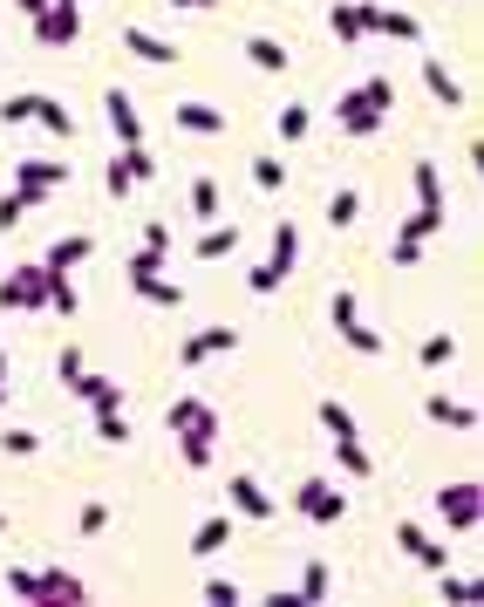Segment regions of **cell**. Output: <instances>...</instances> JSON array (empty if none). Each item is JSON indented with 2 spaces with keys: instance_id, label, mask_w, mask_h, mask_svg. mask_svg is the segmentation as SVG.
Segmentation results:
<instances>
[{
  "instance_id": "11a10c76",
  "label": "cell",
  "mask_w": 484,
  "mask_h": 607,
  "mask_svg": "<svg viewBox=\"0 0 484 607\" xmlns=\"http://www.w3.org/2000/svg\"><path fill=\"white\" fill-rule=\"evenodd\" d=\"M205 601H212V607H232V601H239V587H232V580H205Z\"/></svg>"
},
{
  "instance_id": "db71d44e",
  "label": "cell",
  "mask_w": 484,
  "mask_h": 607,
  "mask_svg": "<svg viewBox=\"0 0 484 607\" xmlns=\"http://www.w3.org/2000/svg\"><path fill=\"white\" fill-rule=\"evenodd\" d=\"M144 246H150V253H171V226H164V219H150V226H144Z\"/></svg>"
},
{
  "instance_id": "603a6c76",
  "label": "cell",
  "mask_w": 484,
  "mask_h": 607,
  "mask_svg": "<svg viewBox=\"0 0 484 607\" xmlns=\"http://www.w3.org/2000/svg\"><path fill=\"white\" fill-rule=\"evenodd\" d=\"M328 28H335L341 41H362L369 35V28H362V0H335V7H328Z\"/></svg>"
},
{
  "instance_id": "680465c9",
  "label": "cell",
  "mask_w": 484,
  "mask_h": 607,
  "mask_svg": "<svg viewBox=\"0 0 484 607\" xmlns=\"http://www.w3.org/2000/svg\"><path fill=\"white\" fill-rule=\"evenodd\" d=\"M164 7H191V14H198V7H212V0H164Z\"/></svg>"
},
{
  "instance_id": "74e56055",
  "label": "cell",
  "mask_w": 484,
  "mask_h": 607,
  "mask_svg": "<svg viewBox=\"0 0 484 607\" xmlns=\"http://www.w3.org/2000/svg\"><path fill=\"white\" fill-rule=\"evenodd\" d=\"M48 307H55V314H75V307H82V294L69 287V273H55V266H48Z\"/></svg>"
},
{
  "instance_id": "f5cc1de1",
  "label": "cell",
  "mask_w": 484,
  "mask_h": 607,
  "mask_svg": "<svg viewBox=\"0 0 484 607\" xmlns=\"http://www.w3.org/2000/svg\"><path fill=\"white\" fill-rule=\"evenodd\" d=\"M103 185H110V198H130V191H137V185H130V171H123L116 157H110V171H103Z\"/></svg>"
},
{
  "instance_id": "8992f818",
  "label": "cell",
  "mask_w": 484,
  "mask_h": 607,
  "mask_svg": "<svg viewBox=\"0 0 484 607\" xmlns=\"http://www.w3.org/2000/svg\"><path fill=\"white\" fill-rule=\"evenodd\" d=\"M362 28H369V35H389V41H416L423 35L416 14H403V7H375V0H362Z\"/></svg>"
},
{
  "instance_id": "ee69618b",
  "label": "cell",
  "mask_w": 484,
  "mask_h": 607,
  "mask_svg": "<svg viewBox=\"0 0 484 607\" xmlns=\"http://www.w3.org/2000/svg\"><path fill=\"white\" fill-rule=\"evenodd\" d=\"M96 437H103V444H123V437H130V417H123V410H96Z\"/></svg>"
},
{
  "instance_id": "6125c7cd",
  "label": "cell",
  "mask_w": 484,
  "mask_h": 607,
  "mask_svg": "<svg viewBox=\"0 0 484 607\" xmlns=\"http://www.w3.org/2000/svg\"><path fill=\"white\" fill-rule=\"evenodd\" d=\"M0 532H7V512H0Z\"/></svg>"
},
{
  "instance_id": "2e32d148",
  "label": "cell",
  "mask_w": 484,
  "mask_h": 607,
  "mask_svg": "<svg viewBox=\"0 0 484 607\" xmlns=\"http://www.w3.org/2000/svg\"><path fill=\"white\" fill-rule=\"evenodd\" d=\"M410 185H416V205H423V212H444V171H437L430 157H416Z\"/></svg>"
},
{
  "instance_id": "7c38bea8",
  "label": "cell",
  "mask_w": 484,
  "mask_h": 607,
  "mask_svg": "<svg viewBox=\"0 0 484 607\" xmlns=\"http://www.w3.org/2000/svg\"><path fill=\"white\" fill-rule=\"evenodd\" d=\"M103 110H110V130H116V144H144V123H137V103H130L123 89H110V96H103Z\"/></svg>"
},
{
  "instance_id": "44dd1931",
  "label": "cell",
  "mask_w": 484,
  "mask_h": 607,
  "mask_svg": "<svg viewBox=\"0 0 484 607\" xmlns=\"http://www.w3.org/2000/svg\"><path fill=\"white\" fill-rule=\"evenodd\" d=\"M423 410H430V423H444V430H478V410H471V403H450V396H430Z\"/></svg>"
},
{
  "instance_id": "f907efd6",
  "label": "cell",
  "mask_w": 484,
  "mask_h": 607,
  "mask_svg": "<svg viewBox=\"0 0 484 607\" xmlns=\"http://www.w3.org/2000/svg\"><path fill=\"white\" fill-rule=\"evenodd\" d=\"M444 601H478V580H464V573L444 567Z\"/></svg>"
},
{
  "instance_id": "4dcf8cb0",
  "label": "cell",
  "mask_w": 484,
  "mask_h": 607,
  "mask_svg": "<svg viewBox=\"0 0 484 607\" xmlns=\"http://www.w3.org/2000/svg\"><path fill=\"white\" fill-rule=\"evenodd\" d=\"M28 123H48V130H55V137H75V116L62 110V103H55V96H35V116H28Z\"/></svg>"
},
{
  "instance_id": "f35d334b",
  "label": "cell",
  "mask_w": 484,
  "mask_h": 607,
  "mask_svg": "<svg viewBox=\"0 0 484 607\" xmlns=\"http://www.w3.org/2000/svg\"><path fill=\"white\" fill-rule=\"evenodd\" d=\"M178 451H185L191 471H205V464H212V437H205V430H178Z\"/></svg>"
},
{
  "instance_id": "9f6ffc18",
  "label": "cell",
  "mask_w": 484,
  "mask_h": 607,
  "mask_svg": "<svg viewBox=\"0 0 484 607\" xmlns=\"http://www.w3.org/2000/svg\"><path fill=\"white\" fill-rule=\"evenodd\" d=\"M55 376H62V382H75V376H82V348H62V362H55Z\"/></svg>"
},
{
  "instance_id": "6f0895ef",
  "label": "cell",
  "mask_w": 484,
  "mask_h": 607,
  "mask_svg": "<svg viewBox=\"0 0 484 607\" xmlns=\"http://www.w3.org/2000/svg\"><path fill=\"white\" fill-rule=\"evenodd\" d=\"M14 7H21L28 21H41V14H48V0H14Z\"/></svg>"
},
{
  "instance_id": "f1b7e54d",
  "label": "cell",
  "mask_w": 484,
  "mask_h": 607,
  "mask_svg": "<svg viewBox=\"0 0 484 607\" xmlns=\"http://www.w3.org/2000/svg\"><path fill=\"white\" fill-rule=\"evenodd\" d=\"M335 457H341L348 478H369V471H375V457L362 451V437H335Z\"/></svg>"
},
{
  "instance_id": "be15d7a7",
  "label": "cell",
  "mask_w": 484,
  "mask_h": 607,
  "mask_svg": "<svg viewBox=\"0 0 484 607\" xmlns=\"http://www.w3.org/2000/svg\"><path fill=\"white\" fill-rule=\"evenodd\" d=\"M75 7H82V0H75Z\"/></svg>"
},
{
  "instance_id": "94428289",
  "label": "cell",
  "mask_w": 484,
  "mask_h": 607,
  "mask_svg": "<svg viewBox=\"0 0 484 607\" xmlns=\"http://www.w3.org/2000/svg\"><path fill=\"white\" fill-rule=\"evenodd\" d=\"M0 403H7V382H0Z\"/></svg>"
},
{
  "instance_id": "60d3db41",
  "label": "cell",
  "mask_w": 484,
  "mask_h": 607,
  "mask_svg": "<svg viewBox=\"0 0 484 607\" xmlns=\"http://www.w3.org/2000/svg\"><path fill=\"white\" fill-rule=\"evenodd\" d=\"M450 355H457V335H450V328H437V335L423 342V369H444Z\"/></svg>"
},
{
  "instance_id": "8fae6325",
  "label": "cell",
  "mask_w": 484,
  "mask_h": 607,
  "mask_svg": "<svg viewBox=\"0 0 484 607\" xmlns=\"http://www.w3.org/2000/svg\"><path fill=\"white\" fill-rule=\"evenodd\" d=\"M396 546L410 553L416 567H437V573L450 567V553H444V546H437V539H430V532H423V526H396Z\"/></svg>"
},
{
  "instance_id": "c3c4849f",
  "label": "cell",
  "mask_w": 484,
  "mask_h": 607,
  "mask_svg": "<svg viewBox=\"0 0 484 607\" xmlns=\"http://www.w3.org/2000/svg\"><path fill=\"white\" fill-rule=\"evenodd\" d=\"M28 116H35V89H28V96H7V103H0V123H28Z\"/></svg>"
},
{
  "instance_id": "7402d4cb",
  "label": "cell",
  "mask_w": 484,
  "mask_h": 607,
  "mask_svg": "<svg viewBox=\"0 0 484 607\" xmlns=\"http://www.w3.org/2000/svg\"><path fill=\"white\" fill-rule=\"evenodd\" d=\"M246 62L266 69V76H280V69H287V48H280L273 35H253V41H246Z\"/></svg>"
},
{
  "instance_id": "e575fe53",
  "label": "cell",
  "mask_w": 484,
  "mask_h": 607,
  "mask_svg": "<svg viewBox=\"0 0 484 607\" xmlns=\"http://www.w3.org/2000/svg\"><path fill=\"white\" fill-rule=\"evenodd\" d=\"M294 260H300V232L280 219V226H273V266H280V273H294Z\"/></svg>"
},
{
  "instance_id": "8d00e7d4",
  "label": "cell",
  "mask_w": 484,
  "mask_h": 607,
  "mask_svg": "<svg viewBox=\"0 0 484 607\" xmlns=\"http://www.w3.org/2000/svg\"><path fill=\"white\" fill-rule=\"evenodd\" d=\"M355 212H362V191H348V185H341L335 191V198H328V226H355Z\"/></svg>"
},
{
  "instance_id": "9a60e30c",
  "label": "cell",
  "mask_w": 484,
  "mask_h": 607,
  "mask_svg": "<svg viewBox=\"0 0 484 607\" xmlns=\"http://www.w3.org/2000/svg\"><path fill=\"white\" fill-rule=\"evenodd\" d=\"M423 82H430V96H437L444 110H464V82L450 76V69L437 62V55H423Z\"/></svg>"
},
{
  "instance_id": "d4e9b609",
  "label": "cell",
  "mask_w": 484,
  "mask_h": 607,
  "mask_svg": "<svg viewBox=\"0 0 484 607\" xmlns=\"http://www.w3.org/2000/svg\"><path fill=\"white\" fill-rule=\"evenodd\" d=\"M232 246H239V226L219 219V226H205V239H198V260H225Z\"/></svg>"
},
{
  "instance_id": "d6986e66",
  "label": "cell",
  "mask_w": 484,
  "mask_h": 607,
  "mask_svg": "<svg viewBox=\"0 0 484 607\" xmlns=\"http://www.w3.org/2000/svg\"><path fill=\"white\" fill-rule=\"evenodd\" d=\"M178 130H198V137H219L225 130V110H212V103H178Z\"/></svg>"
},
{
  "instance_id": "ac0fdd59",
  "label": "cell",
  "mask_w": 484,
  "mask_h": 607,
  "mask_svg": "<svg viewBox=\"0 0 484 607\" xmlns=\"http://www.w3.org/2000/svg\"><path fill=\"white\" fill-rule=\"evenodd\" d=\"M41 198H48V191H35V185H14L7 198H0V232H14V226H21V219H28V212L41 205Z\"/></svg>"
},
{
  "instance_id": "1f68e13d",
  "label": "cell",
  "mask_w": 484,
  "mask_h": 607,
  "mask_svg": "<svg viewBox=\"0 0 484 607\" xmlns=\"http://www.w3.org/2000/svg\"><path fill=\"white\" fill-rule=\"evenodd\" d=\"M444 226H450V212H423V205H416V212H410L396 232H403V239H437Z\"/></svg>"
},
{
  "instance_id": "7bdbcfd3",
  "label": "cell",
  "mask_w": 484,
  "mask_h": 607,
  "mask_svg": "<svg viewBox=\"0 0 484 607\" xmlns=\"http://www.w3.org/2000/svg\"><path fill=\"white\" fill-rule=\"evenodd\" d=\"M273 123H280V137H287V144H300V137H307V103H287Z\"/></svg>"
},
{
  "instance_id": "ab89813d",
  "label": "cell",
  "mask_w": 484,
  "mask_h": 607,
  "mask_svg": "<svg viewBox=\"0 0 484 607\" xmlns=\"http://www.w3.org/2000/svg\"><path fill=\"white\" fill-rule=\"evenodd\" d=\"M225 539H232V519L219 512V519H205V526H198V539H191V553H219Z\"/></svg>"
},
{
  "instance_id": "d6a6232c",
  "label": "cell",
  "mask_w": 484,
  "mask_h": 607,
  "mask_svg": "<svg viewBox=\"0 0 484 607\" xmlns=\"http://www.w3.org/2000/svg\"><path fill=\"white\" fill-rule=\"evenodd\" d=\"M137 294H144L150 307H171V314H178V307H185V287H178V280H164V273H157V280H144V287H137Z\"/></svg>"
},
{
  "instance_id": "ffe728a7",
  "label": "cell",
  "mask_w": 484,
  "mask_h": 607,
  "mask_svg": "<svg viewBox=\"0 0 484 607\" xmlns=\"http://www.w3.org/2000/svg\"><path fill=\"white\" fill-rule=\"evenodd\" d=\"M41 587H48V607H75V601H89V587H82L75 573H62V567L41 573Z\"/></svg>"
},
{
  "instance_id": "e0dca14e",
  "label": "cell",
  "mask_w": 484,
  "mask_h": 607,
  "mask_svg": "<svg viewBox=\"0 0 484 607\" xmlns=\"http://www.w3.org/2000/svg\"><path fill=\"white\" fill-rule=\"evenodd\" d=\"M89 246H96L89 232H62V239L48 246V260H41V266H55V273H69V266H82V260H89Z\"/></svg>"
},
{
  "instance_id": "cb8c5ba5",
  "label": "cell",
  "mask_w": 484,
  "mask_h": 607,
  "mask_svg": "<svg viewBox=\"0 0 484 607\" xmlns=\"http://www.w3.org/2000/svg\"><path fill=\"white\" fill-rule=\"evenodd\" d=\"M123 48H130V55H144V62H178V48H171V41H157V35H144V28H123Z\"/></svg>"
},
{
  "instance_id": "bcb514c9",
  "label": "cell",
  "mask_w": 484,
  "mask_h": 607,
  "mask_svg": "<svg viewBox=\"0 0 484 607\" xmlns=\"http://www.w3.org/2000/svg\"><path fill=\"white\" fill-rule=\"evenodd\" d=\"M0 451H7V457H28V451H41V437H35V430H0Z\"/></svg>"
},
{
  "instance_id": "3957f363",
  "label": "cell",
  "mask_w": 484,
  "mask_h": 607,
  "mask_svg": "<svg viewBox=\"0 0 484 607\" xmlns=\"http://www.w3.org/2000/svg\"><path fill=\"white\" fill-rule=\"evenodd\" d=\"M294 505L307 512V519H314V526H341V512H348V492H335L328 478H307V485L294 492Z\"/></svg>"
},
{
  "instance_id": "4316f807",
  "label": "cell",
  "mask_w": 484,
  "mask_h": 607,
  "mask_svg": "<svg viewBox=\"0 0 484 607\" xmlns=\"http://www.w3.org/2000/svg\"><path fill=\"white\" fill-rule=\"evenodd\" d=\"M328 587H335V580H328V560H307V573H300V607H314V601H328Z\"/></svg>"
},
{
  "instance_id": "681fc988",
  "label": "cell",
  "mask_w": 484,
  "mask_h": 607,
  "mask_svg": "<svg viewBox=\"0 0 484 607\" xmlns=\"http://www.w3.org/2000/svg\"><path fill=\"white\" fill-rule=\"evenodd\" d=\"M280 280H287V273H280V266H273V260H266V266H253V273H246V287H253V294H273Z\"/></svg>"
},
{
  "instance_id": "7dc6e473",
  "label": "cell",
  "mask_w": 484,
  "mask_h": 607,
  "mask_svg": "<svg viewBox=\"0 0 484 607\" xmlns=\"http://www.w3.org/2000/svg\"><path fill=\"white\" fill-rule=\"evenodd\" d=\"M75 526L89 532V539H96V532L110 526V505H103V498H89V505H82V519H75Z\"/></svg>"
},
{
  "instance_id": "f546056e",
  "label": "cell",
  "mask_w": 484,
  "mask_h": 607,
  "mask_svg": "<svg viewBox=\"0 0 484 607\" xmlns=\"http://www.w3.org/2000/svg\"><path fill=\"white\" fill-rule=\"evenodd\" d=\"M164 260H171V253H150V246H137V253L123 260V273H130V287H144V280H157V273H164Z\"/></svg>"
},
{
  "instance_id": "277c9868",
  "label": "cell",
  "mask_w": 484,
  "mask_h": 607,
  "mask_svg": "<svg viewBox=\"0 0 484 607\" xmlns=\"http://www.w3.org/2000/svg\"><path fill=\"white\" fill-rule=\"evenodd\" d=\"M0 307H48V266H14L0 280Z\"/></svg>"
},
{
  "instance_id": "52a82bcc",
  "label": "cell",
  "mask_w": 484,
  "mask_h": 607,
  "mask_svg": "<svg viewBox=\"0 0 484 607\" xmlns=\"http://www.w3.org/2000/svg\"><path fill=\"white\" fill-rule=\"evenodd\" d=\"M232 348H239V328H205V335H191V342L178 348V362L198 369V362H212V355H232Z\"/></svg>"
},
{
  "instance_id": "91938a15",
  "label": "cell",
  "mask_w": 484,
  "mask_h": 607,
  "mask_svg": "<svg viewBox=\"0 0 484 607\" xmlns=\"http://www.w3.org/2000/svg\"><path fill=\"white\" fill-rule=\"evenodd\" d=\"M0 382H7V355H0Z\"/></svg>"
},
{
  "instance_id": "b9f144b4",
  "label": "cell",
  "mask_w": 484,
  "mask_h": 607,
  "mask_svg": "<svg viewBox=\"0 0 484 607\" xmlns=\"http://www.w3.org/2000/svg\"><path fill=\"white\" fill-rule=\"evenodd\" d=\"M253 185L280 191V185H287V164H280V157H253Z\"/></svg>"
},
{
  "instance_id": "5b68a950",
  "label": "cell",
  "mask_w": 484,
  "mask_h": 607,
  "mask_svg": "<svg viewBox=\"0 0 484 607\" xmlns=\"http://www.w3.org/2000/svg\"><path fill=\"white\" fill-rule=\"evenodd\" d=\"M75 35H82V7L75 0H48V14L35 21V41L41 48H69Z\"/></svg>"
},
{
  "instance_id": "83f0119b",
  "label": "cell",
  "mask_w": 484,
  "mask_h": 607,
  "mask_svg": "<svg viewBox=\"0 0 484 607\" xmlns=\"http://www.w3.org/2000/svg\"><path fill=\"white\" fill-rule=\"evenodd\" d=\"M116 164L130 171V185H150V178H157V157H150L144 144H123V151H116Z\"/></svg>"
},
{
  "instance_id": "6da1fadb",
  "label": "cell",
  "mask_w": 484,
  "mask_h": 607,
  "mask_svg": "<svg viewBox=\"0 0 484 607\" xmlns=\"http://www.w3.org/2000/svg\"><path fill=\"white\" fill-rule=\"evenodd\" d=\"M437 512H444L450 532H478V519H484V485H471V478L444 485V492H437Z\"/></svg>"
},
{
  "instance_id": "5bb4252c",
  "label": "cell",
  "mask_w": 484,
  "mask_h": 607,
  "mask_svg": "<svg viewBox=\"0 0 484 607\" xmlns=\"http://www.w3.org/2000/svg\"><path fill=\"white\" fill-rule=\"evenodd\" d=\"M69 389L75 396H89V410H123V382H110V376H89V369H82Z\"/></svg>"
},
{
  "instance_id": "f6af8a7d",
  "label": "cell",
  "mask_w": 484,
  "mask_h": 607,
  "mask_svg": "<svg viewBox=\"0 0 484 607\" xmlns=\"http://www.w3.org/2000/svg\"><path fill=\"white\" fill-rule=\"evenodd\" d=\"M362 96H369V110H382V116L396 110V82H389V76H375V82H362Z\"/></svg>"
},
{
  "instance_id": "836d02e7",
  "label": "cell",
  "mask_w": 484,
  "mask_h": 607,
  "mask_svg": "<svg viewBox=\"0 0 484 607\" xmlns=\"http://www.w3.org/2000/svg\"><path fill=\"white\" fill-rule=\"evenodd\" d=\"M321 430H328V437H362V430H355V410H348V403H335V396L321 403Z\"/></svg>"
},
{
  "instance_id": "7a4b0ae2",
  "label": "cell",
  "mask_w": 484,
  "mask_h": 607,
  "mask_svg": "<svg viewBox=\"0 0 484 607\" xmlns=\"http://www.w3.org/2000/svg\"><path fill=\"white\" fill-rule=\"evenodd\" d=\"M335 328H341V342L355 348V355H382V335H375V328H362V301H355V294H348V287H341L335 294Z\"/></svg>"
},
{
  "instance_id": "d590c367",
  "label": "cell",
  "mask_w": 484,
  "mask_h": 607,
  "mask_svg": "<svg viewBox=\"0 0 484 607\" xmlns=\"http://www.w3.org/2000/svg\"><path fill=\"white\" fill-rule=\"evenodd\" d=\"M191 212H198V219H225V198H219L212 178H198V185H191Z\"/></svg>"
},
{
  "instance_id": "484cf974",
  "label": "cell",
  "mask_w": 484,
  "mask_h": 607,
  "mask_svg": "<svg viewBox=\"0 0 484 607\" xmlns=\"http://www.w3.org/2000/svg\"><path fill=\"white\" fill-rule=\"evenodd\" d=\"M7 594L28 601V607H48V587H41V573H28V567H7Z\"/></svg>"
},
{
  "instance_id": "816d5d0a",
  "label": "cell",
  "mask_w": 484,
  "mask_h": 607,
  "mask_svg": "<svg viewBox=\"0 0 484 607\" xmlns=\"http://www.w3.org/2000/svg\"><path fill=\"white\" fill-rule=\"evenodd\" d=\"M389 260H396V266H416V260H423V239H403V232H396V246H389Z\"/></svg>"
},
{
  "instance_id": "ba28073f",
  "label": "cell",
  "mask_w": 484,
  "mask_h": 607,
  "mask_svg": "<svg viewBox=\"0 0 484 607\" xmlns=\"http://www.w3.org/2000/svg\"><path fill=\"white\" fill-rule=\"evenodd\" d=\"M75 178V164H48V157H21L14 164V185H35V191H62Z\"/></svg>"
},
{
  "instance_id": "4fadbf2b",
  "label": "cell",
  "mask_w": 484,
  "mask_h": 607,
  "mask_svg": "<svg viewBox=\"0 0 484 607\" xmlns=\"http://www.w3.org/2000/svg\"><path fill=\"white\" fill-rule=\"evenodd\" d=\"M164 423H171V430H205V437H219V417H212L198 396H178V403L164 410Z\"/></svg>"
},
{
  "instance_id": "9c48e42d",
  "label": "cell",
  "mask_w": 484,
  "mask_h": 607,
  "mask_svg": "<svg viewBox=\"0 0 484 607\" xmlns=\"http://www.w3.org/2000/svg\"><path fill=\"white\" fill-rule=\"evenodd\" d=\"M335 116H341V130H348V137H375V130H382V110H369V96H362V89H348V96L335 103Z\"/></svg>"
},
{
  "instance_id": "30bf717a",
  "label": "cell",
  "mask_w": 484,
  "mask_h": 607,
  "mask_svg": "<svg viewBox=\"0 0 484 607\" xmlns=\"http://www.w3.org/2000/svg\"><path fill=\"white\" fill-rule=\"evenodd\" d=\"M225 492H232V512H246V519H273V492H266L260 478H246V471H239Z\"/></svg>"
}]
</instances>
